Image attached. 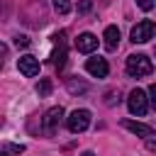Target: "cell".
Returning a JSON list of instances; mask_svg holds the SVG:
<instances>
[{"label":"cell","mask_w":156,"mask_h":156,"mask_svg":"<svg viewBox=\"0 0 156 156\" xmlns=\"http://www.w3.org/2000/svg\"><path fill=\"white\" fill-rule=\"evenodd\" d=\"M17 68H20V73H24L27 78H34V76H39V58L24 54V56H20Z\"/></svg>","instance_id":"52a82bcc"},{"label":"cell","mask_w":156,"mask_h":156,"mask_svg":"<svg viewBox=\"0 0 156 156\" xmlns=\"http://www.w3.org/2000/svg\"><path fill=\"white\" fill-rule=\"evenodd\" d=\"M66 124H68V129L73 134H80V132H85L90 127V112L88 110H73L71 117L66 119Z\"/></svg>","instance_id":"5b68a950"},{"label":"cell","mask_w":156,"mask_h":156,"mask_svg":"<svg viewBox=\"0 0 156 156\" xmlns=\"http://www.w3.org/2000/svg\"><path fill=\"white\" fill-rule=\"evenodd\" d=\"M154 34H156V24L151 20H141L132 27V41L134 44H144V41L154 39Z\"/></svg>","instance_id":"277c9868"},{"label":"cell","mask_w":156,"mask_h":156,"mask_svg":"<svg viewBox=\"0 0 156 156\" xmlns=\"http://www.w3.org/2000/svg\"><path fill=\"white\" fill-rule=\"evenodd\" d=\"M15 46L27 49V46H29V37H27V34H17V37H15Z\"/></svg>","instance_id":"2e32d148"},{"label":"cell","mask_w":156,"mask_h":156,"mask_svg":"<svg viewBox=\"0 0 156 156\" xmlns=\"http://www.w3.org/2000/svg\"><path fill=\"white\" fill-rule=\"evenodd\" d=\"M51 39H54V44H56V51L51 54V63L61 68V66L66 63V32H58V34H54Z\"/></svg>","instance_id":"8992f818"},{"label":"cell","mask_w":156,"mask_h":156,"mask_svg":"<svg viewBox=\"0 0 156 156\" xmlns=\"http://www.w3.org/2000/svg\"><path fill=\"white\" fill-rule=\"evenodd\" d=\"M76 49H78L80 54H93V51L98 49V37L90 34V32H83V34L76 39Z\"/></svg>","instance_id":"9c48e42d"},{"label":"cell","mask_w":156,"mask_h":156,"mask_svg":"<svg viewBox=\"0 0 156 156\" xmlns=\"http://www.w3.org/2000/svg\"><path fill=\"white\" fill-rule=\"evenodd\" d=\"M136 5H139V7L144 10V12H149V10H151V7L156 5V0H136Z\"/></svg>","instance_id":"ac0fdd59"},{"label":"cell","mask_w":156,"mask_h":156,"mask_svg":"<svg viewBox=\"0 0 156 156\" xmlns=\"http://www.w3.org/2000/svg\"><path fill=\"white\" fill-rule=\"evenodd\" d=\"M80 156H95V154H93V151H83Z\"/></svg>","instance_id":"ffe728a7"},{"label":"cell","mask_w":156,"mask_h":156,"mask_svg":"<svg viewBox=\"0 0 156 156\" xmlns=\"http://www.w3.org/2000/svg\"><path fill=\"white\" fill-rule=\"evenodd\" d=\"M85 71H88L90 76H95V78H105V76L110 73V66H107V61H105V58L93 56V58H88V61H85Z\"/></svg>","instance_id":"ba28073f"},{"label":"cell","mask_w":156,"mask_h":156,"mask_svg":"<svg viewBox=\"0 0 156 156\" xmlns=\"http://www.w3.org/2000/svg\"><path fill=\"white\" fill-rule=\"evenodd\" d=\"M102 39H105V46H107L110 51H115V49L119 46V29H117V27H107L105 34H102Z\"/></svg>","instance_id":"8fae6325"},{"label":"cell","mask_w":156,"mask_h":156,"mask_svg":"<svg viewBox=\"0 0 156 156\" xmlns=\"http://www.w3.org/2000/svg\"><path fill=\"white\" fill-rule=\"evenodd\" d=\"M90 7H93V0H80V2H78V12H80V15L90 12Z\"/></svg>","instance_id":"e0dca14e"},{"label":"cell","mask_w":156,"mask_h":156,"mask_svg":"<svg viewBox=\"0 0 156 156\" xmlns=\"http://www.w3.org/2000/svg\"><path fill=\"white\" fill-rule=\"evenodd\" d=\"M61 117H63V107H61V105H56V107L46 110V112H44V117H41V134L54 136V134H56V129H58Z\"/></svg>","instance_id":"7a4b0ae2"},{"label":"cell","mask_w":156,"mask_h":156,"mask_svg":"<svg viewBox=\"0 0 156 156\" xmlns=\"http://www.w3.org/2000/svg\"><path fill=\"white\" fill-rule=\"evenodd\" d=\"M22 151H24V146H22V144H7V141L2 144V154H5V156H12V154H22Z\"/></svg>","instance_id":"4fadbf2b"},{"label":"cell","mask_w":156,"mask_h":156,"mask_svg":"<svg viewBox=\"0 0 156 156\" xmlns=\"http://www.w3.org/2000/svg\"><path fill=\"white\" fill-rule=\"evenodd\" d=\"M151 71H154V66H151V58H149V56H144V54H132V56H127V73H129V76L141 78V76H149Z\"/></svg>","instance_id":"6da1fadb"},{"label":"cell","mask_w":156,"mask_h":156,"mask_svg":"<svg viewBox=\"0 0 156 156\" xmlns=\"http://www.w3.org/2000/svg\"><path fill=\"white\" fill-rule=\"evenodd\" d=\"M37 93H39V98H46V95L51 93V80H49V78H41V80L37 83Z\"/></svg>","instance_id":"7c38bea8"},{"label":"cell","mask_w":156,"mask_h":156,"mask_svg":"<svg viewBox=\"0 0 156 156\" xmlns=\"http://www.w3.org/2000/svg\"><path fill=\"white\" fill-rule=\"evenodd\" d=\"M127 105H129V112H132V115L144 117V115H146V110H149V98H146V93H144V90L134 88V90L129 93V98H127Z\"/></svg>","instance_id":"3957f363"},{"label":"cell","mask_w":156,"mask_h":156,"mask_svg":"<svg viewBox=\"0 0 156 156\" xmlns=\"http://www.w3.org/2000/svg\"><path fill=\"white\" fill-rule=\"evenodd\" d=\"M54 10H56L58 15H68V12H71V2H68V0H54Z\"/></svg>","instance_id":"5bb4252c"},{"label":"cell","mask_w":156,"mask_h":156,"mask_svg":"<svg viewBox=\"0 0 156 156\" xmlns=\"http://www.w3.org/2000/svg\"><path fill=\"white\" fill-rule=\"evenodd\" d=\"M68 90H71V93H85L88 85H85V83H76V80L71 78V80H68Z\"/></svg>","instance_id":"9a60e30c"},{"label":"cell","mask_w":156,"mask_h":156,"mask_svg":"<svg viewBox=\"0 0 156 156\" xmlns=\"http://www.w3.org/2000/svg\"><path fill=\"white\" fill-rule=\"evenodd\" d=\"M149 102H151V107L156 110V83L149 85Z\"/></svg>","instance_id":"d6986e66"},{"label":"cell","mask_w":156,"mask_h":156,"mask_svg":"<svg viewBox=\"0 0 156 156\" xmlns=\"http://www.w3.org/2000/svg\"><path fill=\"white\" fill-rule=\"evenodd\" d=\"M122 127H124V129H129L132 134H139V136H144V139H149V136H154V129H151L149 124H144V122H134V119H124V122H122Z\"/></svg>","instance_id":"30bf717a"}]
</instances>
